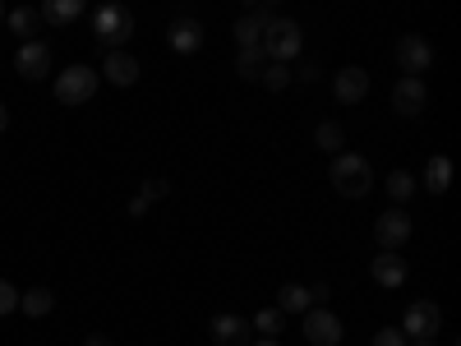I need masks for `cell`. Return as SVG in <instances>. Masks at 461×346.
Masks as SVG:
<instances>
[{"label":"cell","mask_w":461,"mask_h":346,"mask_svg":"<svg viewBox=\"0 0 461 346\" xmlns=\"http://www.w3.org/2000/svg\"><path fill=\"white\" fill-rule=\"evenodd\" d=\"M328 180L341 199H365L374 189V167L369 158H360V152H337L332 167H328Z\"/></svg>","instance_id":"6da1fadb"},{"label":"cell","mask_w":461,"mask_h":346,"mask_svg":"<svg viewBox=\"0 0 461 346\" xmlns=\"http://www.w3.org/2000/svg\"><path fill=\"white\" fill-rule=\"evenodd\" d=\"M263 56H267V65H291L300 51H304V28L295 23V19H273V23H267L263 28Z\"/></svg>","instance_id":"7a4b0ae2"},{"label":"cell","mask_w":461,"mask_h":346,"mask_svg":"<svg viewBox=\"0 0 461 346\" xmlns=\"http://www.w3.org/2000/svg\"><path fill=\"white\" fill-rule=\"evenodd\" d=\"M93 37H97V47H106V51H125V42L134 37V14L125 5H102L93 14Z\"/></svg>","instance_id":"3957f363"},{"label":"cell","mask_w":461,"mask_h":346,"mask_svg":"<svg viewBox=\"0 0 461 346\" xmlns=\"http://www.w3.org/2000/svg\"><path fill=\"white\" fill-rule=\"evenodd\" d=\"M97 84H102V74L93 65H65L56 74V102L60 106H84V102H93Z\"/></svg>","instance_id":"277c9868"},{"label":"cell","mask_w":461,"mask_h":346,"mask_svg":"<svg viewBox=\"0 0 461 346\" xmlns=\"http://www.w3.org/2000/svg\"><path fill=\"white\" fill-rule=\"evenodd\" d=\"M443 328V310L434 300H411L406 305V319H402V337L406 341H434Z\"/></svg>","instance_id":"5b68a950"},{"label":"cell","mask_w":461,"mask_h":346,"mask_svg":"<svg viewBox=\"0 0 461 346\" xmlns=\"http://www.w3.org/2000/svg\"><path fill=\"white\" fill-rule=\"evenodd\" d=\"M397 65H402L406 79H425L434 69V47L420 32H406V37H397Z\"/></svg>","instance_id":"8992f818"},{"label":"cell","mask_w":461,"mask_h":346,"mask_svg":"<svg viewBox=\"0 0 461 346\" xmlns=\"http://www.w3.org/2000/svg\"><path fill=\"white\" fill-rule=\"evenodd\" d=\"M411 213L406 208H388V213H378L374 217V241H378V250H397L402 254V245L411 241Z\"/></svg>","instance_id":"52a82bcc"},{"label":"cell","mask_w":461,"mask_h":346,"mask_svg":"<svg viewBox=\"0 0 461 346\" xmlns=\"http://www.w3.org/2000/svg\"><path fill=\"white\" fill-rule=\"evenodd\" d=\"M203 37H208V28H203L194 14H180V19H171V28H167V47H171L176 56H194V51H203Z\"/></svg>","instance_id":"ba28073f"},{"label":"cell","mask_w":461,"mask_h":346,"mask_svg":"<svg viewBox=\"0 0 461 346\" xmlns=\"http://www.w3.org/2000/svg\"><path fill=\"white\" fill-rule=\"evenodd\" d=\"M332 97H337L341 106H360V102L369 97V69H360V65L337 69V74H332Z\"/></svg>","instance_id":"9c48e42d"},{"label":"cell","mask_w":461,"mask_h":346,"mask_svg":"<svg viewBox=\"0 0 461 346\" xmlns=\"http://www.w3.org/2000/svg\"><path fill=\"white\" fill-rule=\"evenodd\" d=\"M346 328L332 310H304V341L310 346H341Z\"/></svg>","instance_id":"30bf717a"},{"label":"cell","mask_w":461,"mask_h":346,"mask_svg":"<svg viewBox=\"0 0 461 346\" xmlns=\"http://www.w3.org/2000/svg\"><path fill=\"white\" fill-rule=\"evenodd\" d=\"M14 69L23 74L28 84L47 79V74H51V47H47V42H37V37H32V42H23L19 56H14Z\"/></svg>","instance_id":"8fae6325"},{"label":"cell","mask_w":461,"mask_h":346,"mask_svg":"<svg viewBox=\"0 0 461 346\" xmlns=\"http://www.w3.org/2000/svg\"><path fill=\"white\" fill-rule=\"evenodd\" d=\"M369 273H374V282H378L383 291H397V287H406L411 268H406V259H402L397 250H378V259L369 263Z\"/></svg>","instance_id":"7c38bea8"},{"label":"cell","mask_w":461,"mask_h":346,"mask_svg":"<svg viewBox=\"0 0 461 346\" xmlns=\"http://www.w3.org/2000/svg\"><path fill=\"white\" fill-rule=\"evenodd\" d=\"M208 332H212V346H249V341H254V337H249L254 328H249L245 314H212Z\"/></svg>","instance_id":"4fadbf2b"},{"label":"cell","mask_w":461,"mask_h":346,"mask_svg":"<svg viewBox=\"0 0 461 346\" xmlns=\"http://www.w3.org/2000/svg\"><path fill=\"white\" fill-rule=\"evenodd\" d=\"M102 79L106 84H115V88H134L139 84V56H130V51H106V60H102Z\"/></svg>","instance_id":"5bb4252c"},{"label":"cell","mask_w":461,"mask_h":346,"mask_svg":"<svg viewBox=\"0 0 461 346\" xmlns=\"http://www.w3.org/2000/svg\"><path fill=\"white\" fill-rule=\"evenodd\" d=\"M425 102H429V88H425V79H402L393 84V111L397 115H420L425 111Z\"/></svg>","instance_id":"9a60e30c"},{"label":"cell","mask_w":461,"mask_h":346,"mask_svg":"<svg viewBox=\"0 0 461 346\" xmlns=\"http://www.w3.org/2000/svg\"><path fill=\"white\" fill-rule=\"evenodd\" d=\"M273 19H277L273 5H258L254 14H240V19H236V42H240V51H245V47H258V42H263V28L273 23Z\"/></svg>","instance_id":"2e32d148"},{"label":"cell","mask_w":461,"mask_h":346,"mask_svg":"<svg viewBox=\"0 0 461 346\" xmlns=\"http://www.w3.org/2000/svg\"><path fill=\"white\" fill-rule=\"evenodd\" d=\"M19 310H23L28 319H47V314L56 310V296H51L47 287H28V291H19Z\"/></svg>","instance_id":"e0dca14e"},{"label":"cell","mask_w":461,"mask_h":346,"mask_svg":"<svg viewBox=\"0 0 461 346\" xmlns=\"http://www.w3.org/2000/svg\"><path fill=\"white\" fill-rule=\"evenodd\" d=\"M37 14H42L47 23H56V28H65V23H74V19L84 14V0H47Z\"/></svg>","instance_id":"ac0fdd59"},{"label":"cell","mask_w":461,"mask_h":346,"mask_svg":"<svg viewBox=\"0 0 461 346\" xmlns=\"http://www.w3.org/2000/svg\"><path fill=\"white\" fill-rule=\"evenodd\" d=\"M277 310H282V314H304V310H314V305H310V287L286 282V287L277 291Z\"/></svg>","instance_id":"d6986e66"},{"label":"cell","mask_w":461,"mask_h":346,"mask_svg":"<svg viewBox=\"0 0 461 346\" xmlns=\"http://www.w3.org/2000/svg\"><path fill=\"white\" fill-rule=\"evenodd\" d=\"M447 185H452V162L443 158V152H434L429 167H425V189L429 195H447Z\"/></svg>","instance_id":"ffe728a7"},{"label":"cell","mask_w":461,"mask_h":346,"mask_svg":"<svg viewBox=\"0 0 461 346\" xmlns=\"http://www.w3.org/2000/svg\"><path fill=\"white\" fill-rule=\"evenodd\" d=\"M5 23H10V32H14V37L32 42V32H37V23H42V14L28 10V5H19V10H5Z\"/></svg>","instance_id":"44dd1931"},{"label":"cell","mask_w":461,"mask_h":346,"mask_svg":"<svg viewBox=\"0 0 461 346\" xmlns=\"http://www.w3.org/2000/svg\"><path fill=\"white\" fill-rule=\"evenodd\" d=\"M383 189H388V199H393V208H402V204H406V199L415 195L420 185H415V176H411V171H393L388 180H383Z\"/></svg>","instance_id":"7402d4cb"},{"label":"cell","mask_w":461,"mask_h":346,"mask_svg":"<svg viewBox=\"0 0 461 346\" xmlns=\"http://www.w3.org/2000/svg\"><path fill=\"white\" fill-rule=\"evenodd\" d=\"M314 143H319V148L328 152V158H337V152L346 148V130H341L337 121H323V125L314 130Z\"/></svg>","instance_id":"603a6c76"},{"label":"cell","mask_w":461,"mask_h":346,"mask_svg":"<svg viewBox=\"0 0 461 346\" xmlns=\"http://www.w3.org/2000/svg\"><path fill=\"white\" fill-rule=\"evenodd\" d=\"M249 328H254L258 337H277V332L286 328V314H282L277 305H273V310H258V314L249 319Z\"/></svg>","instance_id":"cb8c5ba5"},{"label":"cell","mask_w":461,"mask_h":346,"mask_svg":"<svg viewBox=\"0 0 461 346\" xmlns=\"http://www.w3.org/2000/svg\"><path fill=\"white\" fill-rule=\"evenodd\" d=\"M263 65H267L263 47H245V51L236 56V74H240V79H258V74H263Z\"/></svg>","instance_id":"d4e9b609"},{"label":"cell","mask_w":461,"mask_h":346,"mask_svg":"<svg viewBox=\"0 0 461 346\" xmlns=\"http://www.w3.org/2000/svg\"><path fill=\"white\" fill-rule=\"evenodd\" d=\"M258 84H263L267 93H282V88L291 84V65H263V74H258Z\"/></svg>","instance_id":"484cf974"},{"label":"cell","mask_w":461,"mask_h":346,"mask_svg":"<svg viewBox=\"0 0 461 346\" xmlns=\"http://www.w3.org/2000/svg\"><path fill=\"white\" fill-rule=\"evenodd\" d=\"M14 310H19V287L0 278V319H5V314H14Z\"/></svg>","instance_id":"4316f807"},{"label":"cell","mask_w":461,"mask_h":346,"mask_svg":"<svg viewBox=\"0 0 461 346\" xmlns=\"http://www.w3.org/2000/svg\"><path fill=\"white\" fill-rule=\"evenodd\" d=\"M167 189H171V185H167L162 176H152V180H143L139 199H143V204H158V199H167Z\"/></svg>","instance_id":"83f0119b"},{"label":"cell","mask_w":461,"mask_h":346,"mask_svg":"<svg viewBox=\"0 0 461 346\" xmlns=\"http://www.w3.org/2000/svg\"><path fill=\"white\" fill-rule=\"evenodd\" d=\"M374 346H406V337H402V328H378Z\"/></svg>","instance_id":"f1b7e54d"},{"label":"cell","mask_w":461,"mask_h":346,"mask_svg":"<svg viewBox=\"0 0 461 346\" xmlns=\"http://www.w3.org/2000/svg\"><path fill=\"white\" fill-rule=\"evenodd\" d=\"M5 130H10V106L0 102V134H5Z\"/></svg>","instance_id":"f546056e"},{"label":"cell","mask_w":461,"mask_h":346,"mask_svg":"<svg viewBox=\"0 0 461 346\" xmlns=\"http://www.w3.org/2000/svg\"><path fill=\"white\" fill-rule=\"evenodd\" d=\"M249 346H282V341H277V337H254Z\"/></svg>","instance_id":"4dcf8cb0"},{"label":"cell","mask_w":461,"mask_h":346,"mask_svg":"<svg viewBox=\"0 0 461 346\" xmlns=\"http://www.w3.org/2000/svg\"><path fill=\"white\" fill-rule=\"evenodd\" d=\"M84 346H111V341H106V337H88Z\"/></svg>","instance_id":"1f68e13d"},{"label":"cell","mask_w":461,"mask_h":346,"mask_svg":"<svg viewBox=\"0 0 461 346\" xmlns=\"http://www.w3.org/2000/svg\"><path fill=\"white\" fill-rule=\"evenodd\" d=\"M0 23H5V5H0Z\"/></svg>","instance_id":"d6a6232c"},{"label":"cell","mask_w":461,"mask_h":346,"mask_svg":"<svg viewBox=\"0 0 461 346\" xmlns=\"http://www.w3.org/2000/svg\"><path fill=\"white\" fill-rule=\"evenodd\" d=\"M415 346H434V341H415Z\"/></svg>","instance_id":"836d02e7"}]
</instances>
